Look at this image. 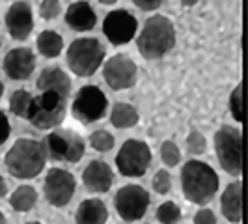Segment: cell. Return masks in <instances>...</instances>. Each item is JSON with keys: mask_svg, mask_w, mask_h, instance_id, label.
<instances>
[{"mask_svg": "<svg viewBox=\"0 0 248 224\" xmlns=\"http://www.w3.org/2000/svg\"><path fill=\"white\" fill-rule=\"evenodd\" d=\"M45 149L43 144L34 138H19L6 153L4 164L8 172L17 179H32L45 168Z\"/></svg>", "mask_w": 248, "mask_h": 224, "instance_id": "1", "label": "cell"}, {"mask_svg": "<svg viewBox=\"0 0 248 224\" xmlns=\"http://www.w3.org/2000/svg\"><path fill=\"white\" fill-rule=\"evenodd\" d=\"M218 176L207 162L188 161L181 168L183 194L192 204H207L218 191Z\"/></svg>", "mask_w": 248, "mask_h": 224, "instance_id": "2", "label": "cell"}, {"mask_svg": "<svg viewBox=\"0 0 248 224\" xmlns=\"http://www.w3.org/2000/svg\"><path fill=\"white\" fill-rule=\"evenodd\" d=\"M140 54L146 60H157L175 45L174 23L164 15H153L146 21L137 39Z\"/></svg>", "mask_w": 248, "mask_h": 224, "instance_id": "3", "label": "cell"}, {"mask_svg": "<svg viewBox=\"0 0 248 224\" xmlns=\"http://www.w3.org/2000/svg\"><path fill=\"white\" fill-rule=\"evenodd\" d=\"M215 151L218 162L230 176L243 174V133L232 125H222L215 133Z\"/></svg>", "mask_w": 248, "mask_h": 224, "instance_id": "4", "label": "cell"}, {"mask_svg": "<svg viewBox=\"0 0 248 224\" xmlns=\"http://www.w3.org/2000/svg\"><path fill=\"white\" fill-rule=\"evenodd\" d=\"M105 58V47L93 37L77 39L67 49V65L77 77H90L99 69Z\"/></svg>", "mask_w": 248, "mask_h": 224, "instance_id": "5", "label": "cell"}, {"mask_svg": "<svg viewBox=\"0 0 248 224\" xmlns=\"http://www.w3.org/2000/svg\"><path fill=\"white\" fill-rule=\"evenodd\" d=\"M41 144L47 159L63 162H78L86 149L84 138L71 129H54Z\"/></svg>", "mask_w": 248, "mask_h": 224, "instance_id": "6", "label": "cell"}, {"mask_svg": "<svg viewBox=\"0 0 248 224\" xmlns=\"http://www.w3.org/2000/svg\"><path fill=\"white\" fill-rule=\"evenodd\" d=\"M67 99L58 96L56 92H41L32 99V109L28 120L39 129H54L65 118Z\"/></svg>", "mask_w": 248, "mask_h": 224, "instance_id": "7", "label": "cell"}, {"mask_svg": "<svg viewBox=\"0 0 248 224\" xmlns=\"http://www.w3.org/2000/svg\"><path fill=\"white\" fill-rule=\"evenodd\" d=\"M149 164H151V149L148 144L137 138L125 140L116 157V166L120 174L129 176V177H140L146 174Z\"/></svg>", "mask_w": 248, "mask_h": 224, "instance_id": "8", "label": "cell"}, {"mask_svg": "<svg viewBox=\"0 0 248 224\" xmlns=\"http://www.w3.org/2000/svg\"><path fill=\"white\" fill-rule=\"evenodd\" d=\"M107 97L97 86H84L77 92L71 105V114L80 124H93L107 112Z\"/></svg>", "mask_w": 248, "mask_h": 224, "instance_id": "9", "label": "cell"}, {"mask_svg": "<svg viewBox=\"0 0 248 224\" xmlns=\"http://www.w3.org/2000/svg\"><path fill=\"white\" fill-rule=\"evenodd\" d=\"M149 194L144 187L140 185H125L122 187L118 192H116V211L118 215L127 221V223H133L142 219L149 208Z\"/></svg>", "mask_w": 248, "mask_h": 224, "instance_id": "10", "label": "cell"}, {"mask_svg": "<svg viewBox=\"0 0 248 224\" xmlns=\"http://www.w3.org/2000/svg\"><path fill=\"white\" fill-rule=\"evenodd\" d=\"M75 176L63 168H52L45 177V198L54 208L67 206L75 194Z\"/></svg>", "mask_w": 248, "mask_h": 224, "instance_id": "11", "label": "cell"}, {"mask_svg": "<svg viewBox=\"0 0 248 224\" xmlns=\"http://www.w3.org/2000/svg\"><path fill=\"white\" fill-rule=\"evenodd\" d=\"M103 77L112 90H127L137 82V64L125 54H116L107 60Z\"/></svg>", "mask_w": 248, "mask_h": 224, "instance_id": "12", "label": "cell"}, {"mask_svg": "<svg viewBox=\"0 0 248 224\" xmlns=\"http://www.w3.org/2000/svg\"><path fill=\"white\" fill-rule=\"evenodd\" d=\"M138 23L135 15L125 10H114L105 17L103 32L112 45H125L137 34Z\"/></svg>", "mask_w": 248, "mask_h": 224, "instance_id": "13", "label": "cell"}, {"mask_svg": "<svg viewBox=\"0 0 248 224\" xmlns=\"http://www.w3.org/2000/svg\"><path fill=\"white\" fill-rule=\"evenodd\" d=\"M6 28L13 39L23 41L30 36L34 28V17H32V8L28 2H13L10 10L6 13Z\"/></svg>", "mask_w": 248, "mask_h": 224, "instance_id": "14", "label": "cell"}, {"mask_svg": "<svg viewBox=\"0 0 248 224\" xmlns=\"http://www.w3.org/2000/svg\"><path fill=\"white\" fill-rule=\"evenodd\" d=\"M36 67L34 52L26 47L12 49L4 56V71L13 80H25L28 79Z\"/></svg>", "mask_w": 248, "mask_h": 224, "instance_id": "15", "label": "cell"}, {"mask_svg": "<svg viewBox=\"0 0 248 224\" xmlns=\"http://www.w3.org/2000/svg\"><path fill=\"white\" fill-rule=\"evenodd\" d=\"M112 181V168L105 161H92L82 172V183L90 192H108Z\"/></svg>", "mask_w": 248, "mask_h": 224, "instance_id": "16", "label": "cell"}, {"mask_svg": "<svg viewBox=\"0 0 248 224\" xmlns=\"http://www.w3.org/2000/svg\"><path fill=\"white\" fill-rule=\"evenodd\" d=\"M36 86L39 92H56L58 96L67 99L71 92V80L60 67H47L41 71Z\"/></svg>", "mask_w": 248, "mask_h": 224, "instance_id": "17", "label": "cell"}, {"mask_svg": "<svg viewBox=\"0 0 248 224\" xmlns=\"http://www.w3.org/2000/svg\"><path fill=\"white\" fill-rule=\"evenodd\" d=\"M65 23L71 26L77 32H88L92 30L95 23H97V17H95V12L92 10V6L84 2V0H78V2H73L67 12H65Z\"/></svg>", "mask_w": 248, "mask_h": 224, "instance_id": "18", "label": "cell"}, {"mask_svg": "<svg viewBox=\"0 0 248 224\" xmlns=\"http://www.w3.org/2000/svg\"><path fill=\"white\" fill-rule=\"evenodd\" d=\"M222 215L230 223H241L243 221V183L235 181L226 187L220 198Z\"/></svg>", "mask_w": 248, "mask_h": 224, "instance_id": "19", "label": "cell"}, {"mask_svg": "<svg viewBox=\"0 0 248 224\" xmlns=\"http://www.w3.org/2000/svg\"><path fill=\"white\" fill-rule=\"evenodd\" d=\"M107 219H108V209L105 202L97 198L84 200L75 215L77 224H107Z\"/></svg>", "mask_w": 248, "mask_h": 224, "instance_id": "20", "label": "cell"}, {"mask_svg": "<svg viewBox=\"0 0 248 224\" xmlns=\"http://www.w3.org/2000/svg\"><path fill=\"white\" fill-rule=\"evenodd\" d=\"M110 122L118 129H129L138 124V111L129 103H116L110 112Z\"/></svg>", "mask_w": 248, "mask_h": 224, "instance_id": "21", "label": "cell"}, {"mask_svg": "<svg viewBox=\"0 0 248 224\" xmlns=\"http://www.w3.org/2000/svg\"><path fill=\"white\" fill-rule=\"evenodd\" d=\"M37 50L45 56V58H56L63 49V39L60 34H56L54 30H43L37 36Z\"/></svg>", "mask_w": 248, "mask_h": 224, "instance_id": "22", "label": "cell"}, {"mask_svg": "<svg viewBox=\"0 0 248 224\" xmlns=\"http://www.w3.org/2000/svg\"><path fill=\"white\" fill-rule=\"evenodd\" d=\"M37 202V192L34 187L30 185H21L13 191V194L10 196V204L15 211H30Z\"/></svg>", "mask_w": 248, "mask_h": 224, "instance_id": "23", "label": "cell"}, {"mask_svg": "<svg viewBox=\"0 0 248 224\" xmlns=\"http://www.w3.org/2000/svg\"><path fill=\"white\" fill-rule=\"evenodd\" d=\"M32 96L26 90H17L13 92L12 99H10V109L17 118H25L28 120L30 116V109H32Z\"/></svg>", "mask_w": 248, "mask_h": 224, "instance_id": "24", "label": "cell"}, {"mask_svg": "<svg viewBox=\"0 0 248 224\" xmlns=\"http://www.w3.org/2000/svg\"><path fill=\"white\" fill-rule=\"evenodd\" d=\"M157 219L162 224H177L181 221V209L174 202H164L157 209Z\"/></svg>", "mask_w": 248, "mask_h": 224, "instance_id": "25", "label": "cell"}, {"mask_svg": "<svg viewBox=\"0 0 248 224\" xmlns=\"http://www.w3.org/2000/svg\"><path fill=\"white\" fill-rule=\"evenodd\" d=\"M90 144H92V148L97 149V151H108V149L114 148V137H112L108 131L99 129V131H93L92 133Z\"/></svg>", "mask_w": 248, "mask_h": 224, "instance_id": "26", "label": "cell"}, {"mask_svg": "<svg viewBox=\"0 0 248 224\" xmlns=\"http://www.w3.org/2000/svg\"><path fill=\"white\" fill-rule=\"evenodd\" d=\"M161 157L166 166H175L179 162V159H181V151L175 146V142L166 140V142H162L161 146Z\"/></svg>", "mask_w": 248, "mask_h": 224, "instance_id": "27", "label": "cell"}, {"mask_svg": "<svg viewBox=\"0 0 248 224\" xmlns=\"http://www.w3.org/2000/svg\"><path fill=\"white\" fill-rule=\"evenodd\" d=\"M230 111L237 122H243V84H237L230 96Z\"/></svg>", "mask_w": 248, "mask_h": 224, "instance_id": "28", "label": "cell"}, {"mask_svg": "<svg viewBox=\"0 0 248 224\" xmlns=\"http://www.w3.org/2000/svg\"><path fill=\"white\" fill-rule=\"evenodd\" d=\"M186 149L192 153V155H200L207 149V142L205 137L200 133V131H192L188 137H186Z\"/></svg>", "mask_w": 248, "mask_h": 224, "instance_id": "29", "label": "cell"}, {"mask_svg": "<svg viewBox=\"0 0 248 224\" xmlns=\"http://www.w3.org/2000/svg\"><path fill=\"white\" fill-rule=\"evenodd\" d=\"M151 185H153V189H155V192H159V194H166V192H170L172 177H170V174H168L166 170H159L157 174L153 176Z\"/></svg>", "mask_w": 248, "mask_h": 224, "instance_id": "30", "label": "cell"}, {"mask_svg": "<svg viewBox=\"0 0 248 224\" xmlns=\"http://www.w3.org/2000/svg\"><path fill=\"white\" fill-rule=\"evenodd\" d=\"M39 13L43 19H54L60 13V0H43Z\"/></svg>", "mask_w": 248, "mask_h": 224, "instance_id": "31", "label": "cell"}, {"mask_svg": "<svg viewBox=\"0 0 248 224\" xmlns=\"http://www.w3.org/2000/svg\"><path fill=\"white\" fill-rule=\"evenodd\" d=\"M194 224H217V217L211 209L203 208L194 215Z\"/></svg>", "mask_w": 248, "mask_h": 224, "instance_id": "32", "label": "cell"}, {"mask_svg": "<svg viewBox=\"0 0 248 224\" xmlns=\"http://www.w3.org/2000/svg\"><path fill=\"white\" fill-rule=\"evenodd\" d=\"M8 137H10V122H8L6 114L0 111V146L8 140Z\"/></svg>", "mask_w": 248, "mask_h": 224, "instance_id": "33", "label": "cell"}, {"mask_svg": "<svg viewBox=\"0 0 248 224\" xmlns=\"http://www.w3.org/2000/svg\"><path fill=\"white\" fill-rule=\"evenodd\" d=\"M137 4L140 10L144 12H151V10H157L159 6L162 4V0H133Z\"/></svg>", "mask_w": 248, "mask_h": 224, "instance_id": "34", "label": "cell"}, {"mask_svg": "<svg viewBox=\"0 0 248 224\" xmlns=\"http://www.w3.org/2000/svg\"><path fill=\"white\" fill-rule=\"evenodd\" d=\"M6 191H8V187H6V181H4V177L0 176V198L6 194Z\"/></svg>", "mask_w": 248, "mask_h": 224, "instance_id": "35", "label": "cell"}, {"mask_svg": "<svg viewBox=\"0 0 248 224\" xmlns=\"http://www.w3.org/2000/svg\"><path fill=\"white\" fill-rule=\"evenodd\" d=\"M181 4L186 6V8H190V6H196V4H198V0H181Z\"/></svg>", "mask_w": 248, "mask_h": 224, "instance_id": "36", "label": "cell"}, {"mask_svg": "<svg viewBox=\"0 0 248 224\" xmlns=\"http://www.w3.org/2000/svg\"><path fill=\"white\" fill-rule=\"evenodd\" d=\"M101 4H114V2H118V0H99Z\"/></svg>", "mask_w": 248, "mask_h": 224, "instance_id": "37", "label": "cell"}, {"mask_svg": "<svg viewBox=\"0 0 248 224\" xmlns=\"http://www.w3.org/2000/svg\"><path fill=\"white\" fill-rule=\"evenodd\" d=\"M0 224H6V217H4V213L0 211Z\"/></svg>", "mask_w": 248, "mask_h": 224, "instance_id": "38", "label": "cell"}, {"mask_svg": "<svg viewBox=\"0 0 248 224\" xmlns=\"http://www.w3.org/2000/svg\"><path fill=\"white\" fill-rule=\"evenodd\" d=\"M2 94H4V84H2V80H0V97H2Z\"/></svg>", "mask_w": 248, "mask_h": 224, "instance_id": "39", "label": "cell"}, {"mask_svg": "<svg viewBox=\"0 0 248 224\" xmlns=\"http://www.w3.org/2000/svg\"><path fill=\"white\" fill-rule=\"evenodd\" d=\"M26 224H41V223H26Z\"/></svg>", "mask_w": 248, "mask_h": 224, "instance_id": "40", "label": "cell"}, {"mask_svg": "<svg viewBox=\"0 0 248 224\" xmlns=\"http://www.w3.org/2000/svg\"><path fill=\"white\" fill-rule=\"evenodd\" d=\"M0 45H2V41H0Z\"/></svg>", "mask_w": 248, "mask_h": 224, "instance_id": "41", "label": "cell"}]
</instances>
